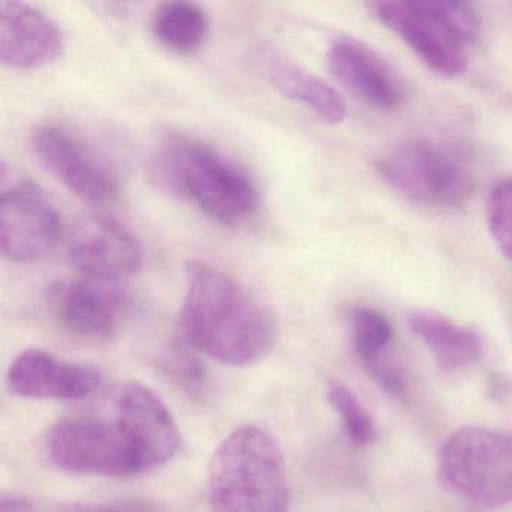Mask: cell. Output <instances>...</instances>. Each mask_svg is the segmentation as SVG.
I'll use <instances>...</instances> for the list:
<instances>
[{
    "label": "cell",
    "instance_id": "obj_5",
    "mask_svg": "<svg viewBox=\"0 0 512 512\" xmlns=\"http://www.w3.org/2000/svg\"><path fill=\"white\" fill-rule=\"evenodd\" d=\"M376 170L389 188L433 211H461L475 194V179L463 161L427 140L392 145L377 158Z\"/></svg>",
    "mask_w": 512,
    "mask_h": 512
},
{
    "label": "cell",
    "instance_id": "obj_16",
    "mask_svg": "<svg viewBox=\"0 0 512 512\" xmlns=\"http://www.w3.org/2000/svg\"><path fill=\"white\" fill-rule=\"evenodd\" d=\"M413 334L421 338L443 370L460 371L476 364L484 353V341L475 329L428 310H415L407 317Z\"/></svg>",
    "mask_w": 512,
    "mask_h": 512
},
{
    "label": "cell",
    "instance_id": "obj_23",
    "mask_svg": "<svg viewBox=\"0 0 512 512\" xmlns=\"http://www.w3.org/2000/svg\"><path fill=\"white\" fill-rule=\"evenodd\" d=\"M64 512H157L151 503L143 500H110L97 503H70Z\"/></svg>",
    "mask_w": 512,
    "mask_h": 512
},
{
    "label": "cell",
    "instance_id": "obj_19",
    "mask_svg": "<svg viewBox=\"0 0 512 512\" xmlns=\"http://www.w3.org/2000/svg\"><path fill=\"white\" fill-rule=\"evenodd\" d=\"M328 403L340 416L344 431L353 445L368 446L376 442V424L349 388L343 385L331 386L328 391Z\"/></svg>",
    "mask_w": 512,
    "mask_h": 512
},
{
    "label": "cell",
    "instance_id": "obj_24",
    "mask_svg": "<svg viewBox=\"0 0 512 512\" xmlns=\"http://www.w3.org/2000/svg\"><path fill=\"white\" fill-rule=\"evenodd\" d=\"M0 512H64V506L52 508L29 497L10 496L4 497L0 502Z\"/></svg>",
    "mask_w": 512,
    "mask_h": 512
},
{
    "label": "cell",
    "instance_id": "obj_11",
    "mask_svg": "<svg viewBox=\"0 0 512 512\" xmlns=\"http://www.w3.org/2000/svg\"><path fill=\"white\" fill-rule=\"evenodd\" d=\"M67 256L82 277L109 283L137 274L143 265L139 238L109 215L82 221L68 239Z\"/></svg>",
    "mask_w": 512,
    "mask_h": 512
},
{
    "label": "cell",
    "instance_id": "obj_1",
    "mask_svg": "<svg viewBox=\"0 0 512 512\" xmlns=\"http://www.w3.org/2000/svg\"><path fill=\"white\" fill-rule=\"evenodd\" d=\"M181 434L164 401L148 386L124 382L95 403L59 419L47 451L59 469L80 475L130 478L169 463Z\"/></svg>",
    "mask_w": 512,
    "mask_h": 512
},
{
    "label": "cell",
    "instance_id": "obj_15",
    "mask_svg": "<svg viewBox=\"0 0 512 512\" xmlns=\"http://www.w3.org/2000/svg\"><path fill=\"white\" fill-rule=\"evenodd\" d=\"M263 64L269 82L284 98L304 106L325 124L340 125L346 121V103L320 77L275 50L265 52Z\"/></svg>",
    "mask_w": 512,
    "mask_h": 512
},
{
    "label": "cell",
    "instance_id": "obj_18",
    "mask_svg": "<svg viewBox=\"0 0 512 512\" xmlns=\"http://www.w3.org/2000/svg\"><path fill=\"white\" fill-rule=\"evenodd\" d=\"M350 323L353 346L362 364L388 353L394 331L391 322L380 311L373 308H356Z\"/></svg>",
    "mask_w": 512,
    "mask_h": 512
},
{
    "label": "cell",
    "instance_id": "obj_10",
    "mask_svg": "<svg viewBox=\"0 0 512 512\" xmlns=\"http://www.w3.org/2000/svg\"><path fill=\"white\" fill-rule=\"evenodd\" d=\"M61 215L31 182L11 185L0 202V250L8 262L34 263L49 256L62 239Z\"/></svg>",
    "mask_w": 512,
    "mask_h": 512
},
{
    "label": "cell",
    "instance_id": "obj_7",
    "mask_svg": "<svg viewBox=\"0 0 512 512\" xmlns=\"http://www.w3.org/2000/svg\"><path fill=\"white\" fill-rule=\"evenodd\" d=\"M31 146L40 163L86 205L106 208L118 200V170L77 131L46 122L32 131Z\"/></svg>",
    "mask_w": 512,
    "mask_h": 512
},
{
    "label": "cell",
    "instance_id": "obj_6",
    "mask_svg": "<svg viewBox=\"0 0 512 512\" xmlns=\"http://www.w3.org/2000/svg\"><path fill=\"white\" fill-rule=\"evenodd\" d=\"M439 476L446 488L484 509L512 502V433L463 427L439 455Z\"/></svg>",
    "mask_w": 512,
    "mask_h": 512
},
{
    "label": "cell",
    "instance_id": "obj_20",
    "mask_svg": "<svg viewBox=\"0 0 512 512\" xmlns=\"http://www.w3.org/2000/svg\"><path fill=\"white\" fill-rule=\"evenodd\" d=\"M160 367L167 377L191 398L203 397L208 385L205 365L188 347L175 343L164 350Z\"/></svg>",
    "mask_w": 512,
    "mask_h": 512
},
{
    "label": "cell",
    "instance_id": "obj_25",
    "mask_svg": "<svg viewBox=\"0 0 512 512\" xmlns=\"http://www.w3.org/2000/svg\"><path fill=\"white\" fill-rule=\"evenodd\" d=\"M488 398L494 403H503L512 395V376L508 373H491L485 383Z\"/></svg>",
    "mask_w": 512,
    "mask_h": 512
},
{
    "label": "cell",
    "instance_id": "obj_8",
    "mask_svg": "<svg viewBox=\"0 0 512 512\" xmlns=\"http://www.w3.org/2000/svg\"><path fill=\"white\" fill-rule=\"evenodd\" d=\"M370 10L434 73L451 79L466 73L469 46L434 10L431 0L374 2Z\"/></svg>",
    "mask_w": 512,
    "mask_h": 512
},
{
    "label": "cell",
    "instance_id": "obj_2",
    "mask_svg": "<svg viewBox=\"0 0 512 512\" xmlns=\"http://www.w3.org/2000/svg\"><path fill=\"white\" fill-rule=\"evenodd\" d=\"M185 275L181 323L194 349L232 367L256 364L271 352L274 314L244 284L199 260L188 263Z\"/></svg>",
    "mask_w": 512,
    "mask_h": 512
},
{
    "label": "cell",
    "instance_id": "obj_13",
    "mask_svg": "<svg viewBox=\"0 0 512 512\" xmlns=\"http://www.w3.org/2000/svg\"><path fill=\"white\" fill-rule=\"evenodd\" d=\"M101 382L97 368L65 361L41 349L20 353L8 371L11 391L34 400H85L100 389Z\"/></svg>",
    "mask_w": 512,
    "mask_h": 512
},
{
    "label": "cell",
    "instance_id": "obj_21",
    "mask_svg": "<svg viewBox=\"0 0 512 512\" xmlns=\"http://www.w3.org/2000/svg\"><path fill=\"white\" fill-rule=\"evenodd\" d=\"M488 229L500 253L512 262V178L491 190L487 203Z\"/></svg>",
    "mask_w": 512,
    "mask_h": 512
},
{
    "label": "cell",
    "instance_id": "obj_4",
    "mask_svg": "<svg viewBox=\"0 0 512 512\" xmlns=\"http://www.w3.org/2000/svg\"><path fill=\"white\" fill-rule=\"evenodd\" d=\"M211 512H287L289 478L283 451L259 425L235 428L209 464Z\"/></svg>",
    "mask_w": 512,
    "mask_h": 512
},
{
    "label": "cell",
    "instance_id": "obj_12",
    "mask_svg": "<svg viewBox=\"0 0 512 512\" xmlns=\"http://www.w3.org/2000/svg\"><path fill=\"white\" fill-rule=\"evenodd\" d=\"M326 62L335 80L373 109L391 112L406 100V86L397 71L373 47L356 38H337Z\"/></svg>",
    "mask_w": 512,
    "mask_h": 512
},
{
    "label": "cell",
    "instance_id": "obj_3",
    "mask_svg": "<svg viewBox=\"0 0 512 512\" xmlns=\"http://www.w3.org/2000/svg\"><path fill=\"white\" fill-rule=\"evenodd\" d=\"M152 172L161 187L223 226H242L259 211L260 193L251 176L194 137H164L152 158Z\"/></svg>",
    "mask_w": 512,
    "mask_h": 512
},
{
    "label": "cell",
    "instance_id": "obj_9",
    "mask_svg": "<svg viewBox=\"0 0 512 512\" xmlns=\"http://www.w3.org/2000/svg\"><path fill=\"white\" fill-rule=\"evenodd\" d=\"M49 308L55 322L73 337L107 341L121 331L130 302L119 283L76 277L50 287Z\"/></svg>",
    "mask_w": 512,
    "mask_h": 512
},
{
    "label": "cell",
    "instance_id": "obj_17",
    "mask_svg": "<svg viewBox=\"0 0 512 512\" xmlns=\"http://www.w3.org/2000/svg\"><path fill=\"white\" fill-rule=\"evenodd\" d=\"M149 29L155 41L169 52L193 55L208 40L209 20L200 5L176 0L155 7Z\"/></svg>",
    "mask_w": 512,
    "mask_h": 512
},
{
    "label": "cell",
    "instance_id": "obj_14",
    "mask_svg": "<svg viewBox=\"0 0 512 512\" xmlns=\"http://www.w3.org/2000/svg\"><path fill=\"white\" fill-rule=\"evenodd\" d=\"M65 52V35L43 11L22 2L0 4V59L14 70H38Z\"/></svg>",
    "mask_w": 512,
    "mask_h": 512
},
{
    "label": "cell",
    "instance_id": "obj_22",
    "mask_svg": "<svg viewBox=\"0 0 512 512\" xmlns=\"http://www.w3.org/2000/svg\"><path fill=\"white\" fill-rule=\"evenodd\" d=\"M362 365L383 391L388 392L392 397L401 398V400L406 397L407 383L401 373L400 365L397 362L389 361L386 353Z\"/></svg>",
    "mask_w": 512,
    "mask_h": 512
}]
</instances>
